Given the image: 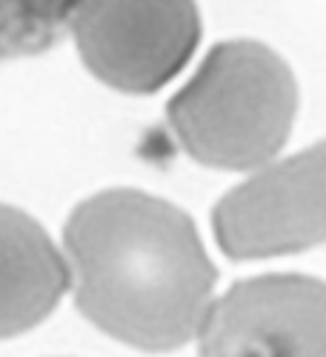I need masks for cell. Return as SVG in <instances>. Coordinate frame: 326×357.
<instances>
[{
  "instance_id": "1",
  "label": "cell",
  "mask_w": 326,
  "mask_h": 357,
  "mask_svg": "<svg viewBox=\"0 0 326 357\" xmlns=\"http://www.w3.org/2000/svg\"><path fill=\"white\" fill-rule=\"evenodd\" d=\"M77 309L101 332L143 351H172L203 326L215 289L192 220L132 189L83 200L64 231Z\"/></svg>"
},
{
  "instance_id": "2",
  "label": "cell",
  "mask_w": 326,
  "mask_h": 357,
  "mask_svg": "<svg viewBox=\"0 0 326 357\" xmlns=\"http://www.w3.org/2000/svg\"><path fill=\"white\" fill-rule=\"evenodd\" d=\"M295 114L289 69L258 43H226L169 103L186 152L221 169H252L283 146Z\"/></svg>"
},
{
  "instance_id": "3",
  "label": "cell",
  "mask_w": 326,
  "mask_h": 357,
  "mask_svg": "<svg viewBox=\"0 0 326 357\" xmlns=\"http://www.w3.org/2000/svg\"><path fill=\"white\" fill-rule=\"evenodd\" d=\"M83 63L121 92L161 89L198 43L192 0H92L75 20Z\"/></svg>"
},
{
  "instance_id": "4",
  "label": "cell",
  "mask_w": 326,
  "mask_h": 357,
  "mask_svg": "<svg viewBox=\"0 0 326 357\" xmlns=\"http://www.w3.org/2000/svg\"><path fill=\"white\" fill-rule=\"evenodd\" d=\"M200 357H326V283L269 275L232 286L203 317Z\"/></svg>"
},
{
  "instance_id": "5",
  "label": "cell",
  "mask_w": 326,
  "mask_h": 357,
  "mask_svg": "<svg viewBox=\"0 0 326 357\" xmlns=\"http://www.w3.org/2000/svg\"><path fill=\"white\" fill-rule=\"evenodd\" d=\"M229 257H269L326 241V143L266 169L215 209Z\"/></svg>"
},
{
  "instance_id": "6",
  "label": "cell",
  "mask_w": 326,
  "mask_h": 357,
  "mask_svg": "<svg viewBox=\"0 0 326 357\" xmlns=\"http://www.w3.org/2000/svg\"><path fill=\"white\" fill-rule=\"evenodd\" d=\"M69 286V269L38 220L0 206V340L43 323Z\"/></svg>"
},
{
  "instance_id": "7",
  "label": "cell",
  "mask_w": 326,
  "mask_h": 357,
  "mask_svg": "<svg viewBox=\"0 0 326 357\" xmlns=\"http://www.w3.org/2000/svg\"><path fill=\"white\" fill-rule=\"evenodd\" d=\"M92 0H0V63L61 43Z\"/></svg>"
}]
</instances>
